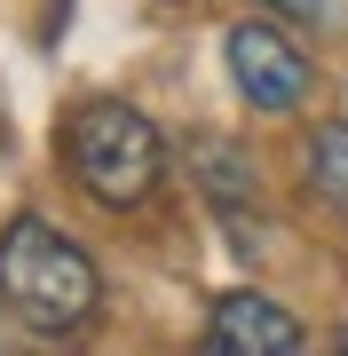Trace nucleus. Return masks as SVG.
<instances>
[{
    "label": "nucleus",
    "mask_w": 348,
    "mask_h": 356,
    "mask_svg": "<svg viewBox=\"0 0 348 356\" xmlns=\"http://www.w3.org/2000/svg\"><path fill=\"white\" fill-rule=\"evenodd\" d=\"M222 56H230V79H238V95L254 103V111H293V103H309V88H317L309 56H301L277 24H261V16L230 24Z\"/></svg>",
    "instance_id": "obj_3"
},
{
    "label": "nucleus",
    "mask_w": 348,
    "mask_h": 356,
    "mask_svg": "<svg viewBox=\"0 0 348 356\" xmlns=\"http://www.w3.org/2000/svg\"><path fill=\"white\" fill-rule=\"evenodd\" d=\"M309 191L348 214V127H317L309 135Z\"/></svg>",
    "instance_id": "obj_5"
},
{
    "label": "nucleus",
    "mask_w": 348,
    "mask_h": 356,
    "mask_svg": "<svg viewBox=\"0 0 348 356\" xmlns=\"http://www.w3.org/2000/svg\"><path fill=\"white\" fill-rule=\"evenodd\" d=\"M0 309H8L24 332L64 341V332L95 325V309H103V269L79 254L56 222L16 214L8 229H0Z\"/></svg>",
    "instance_id": "obj_1"
},
{
    "label": "nucleus",
    "mask_w": 348,
    "mask_h": 356,
    "mask_svg": "<svg viewBox=\"0 0 348 356\" xmlns=\"http://www.w3.org/2000/svg\"><path fill=\"white\" fill-rule=\"evenodd\" d=\"M293 348H309L301 317H285L261 293H222L206 317V356H293Z\"/></svg>",
    "instance_id": "obj_4"
},
{
    "label": "nucleus",
    "mask_w": 348,
    "mask_h": 356,
    "mask_svg": "<svg viewBox=\"0 0 348 356\" xmlns=\"http://www.w3.org/2000/svg\"><path fill=\"white\" fill-rule=\"evenodd\" d=\"M333 348H340V356H348V325H340V332H333Z\"/></svg>",
    "instance_id": "obj_8"
},
{
    "label": "nucleus",
    "mask_w": 348,
    "mask_h": 356,
    "mask_svg": "<svg viewBox=\"0 0 348 356\" xmlns=\"http://www.w3.org/2000/svg\"><path fill=\"white\" fill-rule=\"evenodd\" d=\"M261 8L293 16V24H317V32H348V0H261Z\"/></svg>",
    "instance_id": "obj_7"
},
{
    "label": "nucleus",
    "mask_w": 348,
    "mask_h": 356,
    "mask_svg": "<svg viewBox=\"0 0 348 356\" xmlns=\"http://www.w3.org/2000/svg\"><path fill=\"white\" fill-rule=\"evenodd\" d=\"M64 166H72V182L95 206L127 214V206H142L158 191L167 143H158V127L135 111V103H79L72 127H64Z\"/></svg>",
    "instance_id": "obj_2"
},
{
    "label": "nucleus",
    "mask_w": 348,
    "mask_h": 356,
    "mask_svg": "<svg viewBox=\"0 0 348 356\" xmlns=\"http://www.w3.org/2000/svg\"><path fill=\"white\" fill-rule=\"evenodd\" d=\"M190 159H198V182H206V191H214L222 206H238L245 191H254V182H245V159L230 151V143H198Z\"/></svg>",
    "instance_id": "obj_6"
}]
</instances>
